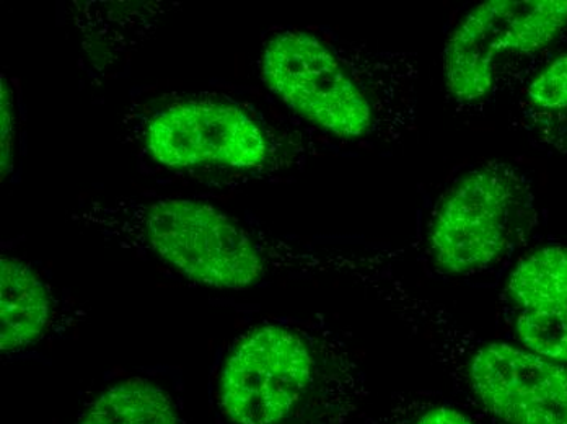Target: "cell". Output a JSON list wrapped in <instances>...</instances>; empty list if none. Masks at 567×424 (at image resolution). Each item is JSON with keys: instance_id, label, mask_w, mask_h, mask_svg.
Returning <instances> with one entry per match:
<instances>
[{"instance_id": "6", "label": "cell", "mask_w": 567, "mask_h": 424, "mask_svg": "<svg viewBox=\"0 0 567 424\" xmlns=\"http://www.w3.org/2000/svg\"><path fill=\"white\" fill-rule=\"evenodd\" d=\"M466 389L503 424H567V364L501 341L462 351Z\"/></svg>"}, {"instance_id": "12", "label": "cell", "mask_w": 567, "mask_h": 424, "mask_svg": "<svg viewBox=\"0 0 567 424\" xmlns=\"http://www.w3.org/2000/svg\"><path fill=\"white\" fill-rule=\"evenodd\" d=\"M515 334L525 350L567 364V310H520Z\"/></svg>"}, {"instance_id": "5", "label": "cell", "mask_w": 567, "mask_h": 424, "mask_svg": "<svg viewBox=\"0 0 567 424\" xmlns=\"http://www.w3.org/2000/svg\"><path fill=\"white\" fill-rule=\"evenodd\" d=\"M567 30V0H489L466 13L444 51V79L458 105L487 102L512 65Z\"/></svg>"}, {"instance_id": "14", "label": "cell", "mask_w": 567, "mask_h": 424, "mask_svg": "<svg viewBox=\"0 0 567 424\" xmlns=\"http://www.w3.org/2000/svg\"><path fill=\"white\" fill-rule=\"evenodd\" d=\"M411 424H475L470 416L454 406L435 405L421 413Z\"/></svg>"}, {"instance_id": "13", "label": "cell", "mask_w": 567, "mask_h": 424, "mask_svg": "<svg viewBox=\"0 0 567 424\" xmlns=\"http://www.w3.org/2000/svg\"><path fill=\"white\" fill-rule=\"evenodd\" d=\"M2 95H0V143H2V180H6L12 170L13 144H16V108H13V92L10 82L2 74Z\"/></svg>"}, {"instance_id": "7", "label": "cell", "mask_w": 567, "mask_h": 424, "mask_svg": "<svg viewBox=\"0 0 567 424\" xmlns=\"http://www.w3.org/2000/svg\"><path fill=\"white\" fill-rule=\"evenodd\" d=\"M145 147L165 167L203 165L254 170L266 164L268 137L244 110L210 100H186L147 122Z\"/></svg>"}, {"instance_id": "3", "label": "cell", "mask_w": 567, "mask_h": 424, "mask_svg": "<svg viewBox=\"0 0 567 424\" xmlns=\"http://www.w3.org/2000/svg\"><path fill=\"white\" fill-rule=\"evenodd\" d=\"M79 226L154 255L198 285L247 289L266 271L265 255L240 224L206 203L176 198L90 201L71 214Z\"/></svg>"}, {"instance_id": "1", "label": "cell", "mask_w": 567, "mask_h": 424, "mask_svg": "<svg viewBox=\"0 0 567 424\" xmlns=\"http://www.w3.org/2000/svg\"><path fill=\"white\" fill-rule=\"evenodd\" d=\"M266 84L307 122L344 139H400L416 126L417 61L410 54L330 46L282 30L262 51Z\"/></svg>"}, {"instance_id": "10", "label": "cell", "mask_w": 567, "mask_h": 424, "mask_svg": "<svg viewBox=\"0 0 567 424\" xmlns=\"http://www.w3.org/2000/svg\"><path fill=\"white\" fill-rule=\"evenodd\" d=\"M78 424H179V420L164 389L145 379H130L103 392Z\"/></svg>"}, {"instance_id": "11", "label": "cell", "mask_w": 567, "mask_h": 424, "mask_svg": "<svg viewBox=\"0 0 567 424\" xmlns=\"http://www.w3.org/2000/svg\"><path fill=\"white\" fill-rule=\"evenodd\" d=\"M507 296L520 310H567V247L548 245L512 271Z\"/></svg>"}, {"instance_id": "9", "label": "cell", "mask_w": 567, "mask_h": 424, "mask_svg": "<svg viewBox=\"0 0 567 424\" xmlns=\"http://www.w3.org/2000/svg\"><path fill=\"white\" fill-rule=\"evenodd\" d=\"M520 123L538 146L567 154V51L528 82L522 95Z\"/></svg>"}, {"instance_id": "2", "label": "cell", "mask_w": 567, "mask_h": 424, "mask_svg": "<svg viewBox=\"0 0 567 424\" xmlns=\"http://www.w3.org/2000/svg\"><path fill=\"white\" fill-rule=\"evenodd\" d=\"M361 379L348 361L293 327L266 323L231 348L219 382L230 424H342Z\"/></svg>"}, {"instance_id": "4", "label": "cell", "mask_w": 567, "mask_h": 424, "mask_svg": "<svg viewBox=\"0 0 567 424\" xmlns=\"http://www.w3.org/2000/svg\"><path fill=\"white\" fill-rule=\"evenodd\" d=\"M535 216L524 175L509 164L489 162L460 177L439 199L429 254L444 273H478L532 229Z\"/></svg>"}, {"instance_id": "8", "label": "cell", "mask_w": 567, "mask_h": 424, "mask_svg": "<svg viewBox=\"0 0 567 424\" xmlns=\"http://www.w3.org/2000/svg\"><path fill=\"white\" fill-rule=\"evenodd\" d=\"M51 298L30 265L16 258L0 261V348L2 353L30 347L47 330Z\"/></svg>"}]
</instances>
